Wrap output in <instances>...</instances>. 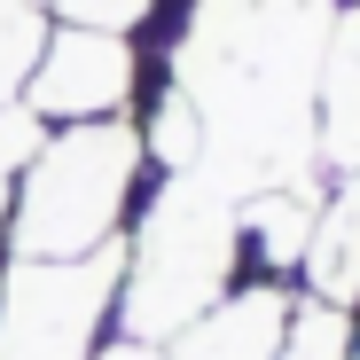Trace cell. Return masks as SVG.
I'll return each instance as SVG.
<instances>
[{"mask_svg":"<svg viewBox=\"0 0 360 360\" xmlns=\"http://www.w3.org/2000/svg\"><path fill=\"white\" fill-rule=\"evenodd\" d=\"M149 149L134 117L55 126L8 188V259H94L117 251L149 196Z\"/></svg>","mask_w":360,"mask_h":360,"instance_id":"3","label":"cell"},{"mask_svg":"<svg viewBox=\"0 0 360 360\" xmlns=\"http://www.w3.org/2000/svg\"><path fill=\"white\" fill-rule=\"evenodd\" d=\"M55 24H94V32H134L157 16V0H47Z\"/></svg>","mask_w":360,"mask_h":360,"instance_id":"10","label":"cell"},{"mask_svg":"<svg viewBox=\"0 0 360 360\" xmlns=\"http://www.w3.org/2000/svg\"><path fill=\"white\" fill-rule=\"evenodd\" d=\"M321 165L329 172H360V8L337 16L329 55H321Z\"/></svg>","mask_w":360,"mask_h":360,"instance_id":"6","label":"cell"},{"mask_svg":"<svg viewBox=\"0 0 360 360\" xmlns=\"http://www.w3.org/2000/svg\"><path fill=\"white\" fill-rule=\"evenodd\" d=\"M24 102L47 117V126L134 117V102H141V47H134V32L47 24L39 63H32V79H24Z\"/></svg>","mask_w":360,"mask_h":360,"instance_id":"5","label":"cell"},{"mask_svg":"<svg viewBox=\"0 0 360 360\" xmlns=\"http://www.w3.org/2000/svg\"><path fill=\"white\" fill-rule=\"evenodd\" d=\"M39 39H47V8L39 0H0V102H16L32 63H39Z\"/></svg>","mask_w":360,"mask_h":360,"instance_id":"8","label":"cell"},{"mask_svg":"<svg viewBox=\"0 0 360 360\" xmlns=\"http://www.w3.org/2000/svg\"><path fill=\"white\" fill-rule=\"evenodd\" d=\"M352 321L360 314H337V306H321V297H297L274 360H352Z\"/></svg>","mask_w":360,"mask_h":360,"instance_id":"7","label":"cell"},{"mask_svg":"<svg viewBox=\"0 0 360 360\" xmlns=\"http://www.w3.org/2000/svg\"><path fill=\"white\" fill-rule=\"evenodd\" d=\"M0 259H8V180H0Z\"/></svg>","mask_w":360,"mask_h":360,"instance_id":"12","label":"cell"},{"mask_svg":"<svg viewBox=\"0 0 360 360\" xmlns=\"http://www.w3.org/2000/svg\"><path fill=\"white\" fill-rule=\"evenodd\" d=\"M94 360H165V345H141V337H117V329H110Z\"/></svg>","mask_w":360,"mask_h":360,"instance_id":"11","label":"cell"},{"mask_svg":"<svg viewBox=\"0 0 360 360\" xmlns=\"http://www.w3.org/2000/svg\"><path fill=\"white\" fill-rule=\"evenodd\" d=\"M117 251H126V266H117V321L110 329L141 337V345H172L196 314H212L243 282V219L196 172L149 180Z\"/></svg>","mask_w":360,"mask_h":360,"instance_id":"2","label":"cell"},{"mask_svg":"<svg viewBox=\"0 0 360 360\" xmlns=\"http://www.w3.org/2000/svg\"><path fill=\"white\" fill-rule=\"evenodd\" d=\"M117 266L94 259H0V360H94L117 321Z\"/></svg>","mask_w":360,"mask_h":360,"instance_id":"4","label":"cell"},{"mask_svg":"<svg viewBox=\"0 0 360 360\" xmlns=\"http://www.w3.org/2000/svg\"><path fill=\"white\" fill-rule=\"evenodd\" d=\"M329 32L337 0H188L165 79L204 117V188H219L227 204L259 188H314Z\"/></svg>","mask_w":360,"mask_h":360,"instance_id":"1","label":"cell"},{"mask_svg":"<svg viewBox=\"0 0 360 360\" xmlns=\"http://www.w3.org/2000/svg\"><path fill=\"white\" fill-rule=\"evenodd\" d=\"M55 126H47V117L16 94V102H0V180H8V188H16V172L39 157V141H47Z\"/></svg>","mask_w":360,"mask_h":360,"instance_id":"9","label":"cell"}]
</instances>
